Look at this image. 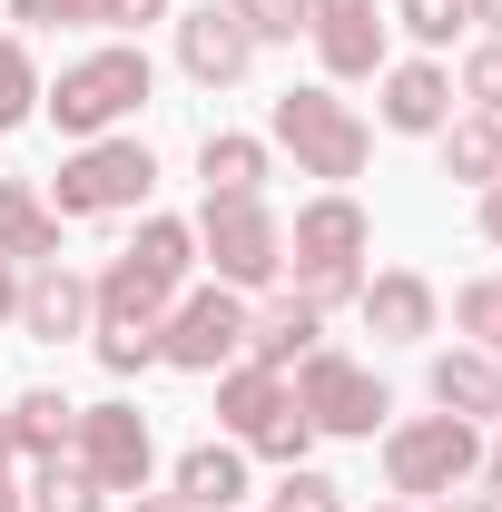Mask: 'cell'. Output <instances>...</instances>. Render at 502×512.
Masks as SVG:
<instances>
[{
	"label": "cell",
	"mask_w": 502,
	"mask_h": 512,
	"mask_svg": "<svg viewBox=\"0 0 502 512\" xmlns=\"http://www.w3.org/2000/svg\"><path fill=\"white\" fill-rule=\"evenodd\" d=\"M138 99H148V60H138V50H99V60H79V69L60 79V89H50V119L89 138V128L128 119Z\"/></svg>",
	"instance_id": "cell-1"
},
{
	"label": "cell",
	"mask_w": 502,
	"mask_h": 512,
	"mask_svg": "<svg viewBox=\"0 0 502 512\" xmlns=\"http://www.w3.org/2000/svg\"><path fill=\"white\" fill-rule=\"evenodd\" d=\"M276 138L306 158L315 178H355V168H365V128L345 119L325 89H286V99H276Z\"/></svg>",
	"instance_id": "cell-2"
},
{
	"label": "cell",
	"mask_w": 502,
	"mask_h": 512,
	"mask_svg": "<svg viewBox=\"0 0 502 512\" xmlns=\"http://www.w3.org/2000/svg\"><path fill=\"white\" fill-rule=\"evenodd\" d=\"M296 414H306V424H325V434H375L384 384L365 375V365H345V355H315V365H306V394H296Z\"/></svg>",
	"instance_id": "cell-3"
},
{
	"label": "cell",
	"mask_w": 502,
	"mask_h": 512,
	"mask_svg": "<svg viewBox=\"0 0 502 512\" xmlns=\"http://www.w3.org/2000/svg\"><path fill=\"white\" fill-rule=\"evenodd\" d=\"M384 463H394L404 493H453V483L473 473V434H463V414H434V424H404Z\"/></svg>",
	"instance_id": "cell-4"
},
{
	"label": "cell",
	"mask_w": 502,
	"mask_h": 512,
	"mask_svg": "<svg viewBox=\"0 0 502 512\" xmlns=\"http://www.w3.org/2000/svg\"><path fill=\"white\" fill-rule=\"evenodd\" d=\"M207 256H217V276L266 286V276H276V227H266V207H256V197H207Z\"/></svg>",
	"instance_id": "cell-5"
},
{
	"label": "cell",
	"mask_w": 502,
	"mask_h": 512,
	"mask_svg": "<svg viewBox=\"0 0 502 512\" xmlns=\"http://www.w3.org/2000/svg\"><path fill=\"white\" fill-rule=\"evenodd\" d=\"M148 148H89V158H69L60 168V207L69 217H99V207H138L148 197Z\"/></svg>",
	"instance_id": "cell-6"
},
{
	"label": "cell",
	"mask_w": 502,
	"mask_h": 512,
	"mask_svg": "<svg viewBox=\"0 0 502 512\" xmlns=\"http://www.w3.org/2000/svg\"><path fill=\"white\" fill-rule=\"evenodd\" d=\"M79 444H89V483H99V493H128V483L148 473V424H138L128 404L79 414Z\"/></svg>",
	"instance_id": "cell-7"
},
{
	"label": "cell",
	"mask_w": 502,
	"mask_h": 512,
	"mask_svg": "<svg viewBox=\"0 0 502 512\" xmlns=\"http://www.w3.org/2000/svg\"><path fill=\"white\" fill-rule=\"evenodd\" d=\"M306 10H315V40H325V69H335V79H365V69L384 60L375 0H306Z\"/></svg>",
	"instance_id": "cell-8"
},
{
	"label": "cell",
	"mask_w": 502,
	"mask_h": 512,
	"mask_svg": "<svg viewBox=\"0 0 502 512\" xmlns=\"http://www.w3.org/2000/svg\"><path fill=\"white\" fill-rule=\"evenodd\" d=\"M247 345V316H237V296H188V316L158 335V355H178V365H227Z\"/></svg>",
	"instance_id": "cell-9"
},
{
	"label": "cell",
	"mask_w": 502,
	"mask_h": 512,
	"mask_svg": "<svg viewBox=\"0 0 502 512\" xmlns=\"http://www.w3.org/2000/svg\"><path fill=\"white\" fill-rule=\"evenodd\" d=\"M178 50H188L197 79H237V69H247V30H237V10H188Z\"/></svg>",
	"instance_id": "cell-10"
},
{
	"label": "cell",
	"mask_w": 502,
	"mask_h": 512,
	"mask_svg": "<svg viewBox=\"0 0 502 512\" xmlns=\"http://www.w3.org/2000/svg\"><path fill=\"white\" fill-rule=\"evenodd\" d=\"M355 247H365V217H355L345 197H325V207L296 217V256H306V266H355Z\"/></svg>",
	"instance_id": "cell-11"
},
{
	"label": "cell",
	"mask_w": 502,
	"mask_h": 512,
	"mask_svg": "<svg viewBox=\"0 0 502 512\" xmlns=\"http://www.w3.org/2000/svg\"><path fill=\"white\" fill-rule=\"evenodd\" d=\"M237 483H247V463H237L227 444H197L188 463H178V503H188V512H227Z\"/></svg>",
	"instance_id": "cell-12"
},
{
	"label": "cell",
	"mask_w": 502,
	"mask_h": 512,
	"mask_svg": "<svg viewBox=\"0 0 502 512\" xmlns=\"http://www.w3.org/2000/svg\"><path fill=\"white\" fill-rule=\"evenodd\" d=\"M0 256H60V217L10 178H0Z\"/></svg>",
	"instance_id": "cell-13"
},
{
	"label": "cell",
	"mask_w": 502,
	"mask_h": 512,
	"mask_svg": "<svg viewBox=\"0 0 502 512\" xmlns=\"http://www.w3.org/2000/svg\"><path fill=\"white\" fill-rule=\"evenodd\" d=\"M20 316H30L40 345H60V335H79V316H89V286H79V276H40V286L20 296Z\"/></svg>",
	"instance_id": "cell-14"
},
{
	"label": "cell",
	"mask_w": 502,
	"mask_h": 512,
	"mask_svg": "<svg viewBox=\"0 0 502 512\" xmlns=\"http://www.w3.org/2000/svg\"><path fill=\"white\" fill-rule=\"evenodd\" d=\"M443 99H453L443 69H394V79H384V119L394 128H443Z\"/></svg>",
	"instance_id": "cell-15"
},
{
	"label": "cell",
	"mask_w": 502,
	"mask_h": 512,
	"mask_svg": "<svg viewBox=\"0 0 502 512\" xmlns=\"http://www.w3.org/2000/svg\"><path fill=\"white\" fill-rule=\"evenodd\" d=\"M434 394L453 404V414H502V375L483 365V355H443V365H434Z\"/></svg>",
	"instance_id": "cell-16"
},
{
	"label": "cell",
	"mask_w": 502,
	"mask_h": 512,
	"mask_svg": "<svg viewBox=\"0 0 502 512\" xmlns=\"http://www.w3.org/2000/svg\"><path fill=\"white\" fill-rule=\"evenodd\" d=\"M365 316H375L384 335H424V325H434V296H424V276H375Z\"/></svg>",
	"instance_id": "cell-17"
},
{
	"label": "cell",
	"mask_w": 502,
	"mask_h": 512,
	"mask_svg": "<svg viewBox=\"0 0 502 512\" xmlns=\"http://www.w3.org/2000/svg\"><path fill=\"white\" fill-rule=\"evenodd\" d=\"M69 434H79V404H60V394H20V414H10V444L60 453Z\"/></svg>",
	"instance_id": "cell-18"
},
{
	"label": "cell",
	"mask_w": 502,
	"mask_h": 512,
	"mask_svg": "<svg viewBox=\"0 0 502 512\" xmlns=\"http://www.w3.org/2000/svg\"><path fill=\"white\" fill-rule=\"evenodd\" d=\"M128 266H138V276H158V286H178V276H188V227H178V217H148V227H138V247H128Z\"/></svg>",
	"instance_id": "cell-19"
},
{
	"label": "cell",
	"mask_w": 502,
	"mask_h": 512,
	"mask_svg": "<svg viewBox=\"0 0 502 512\" xmlns=\"http://www.w3.org/2000/svg\"><path fill=\"white\" fill-rule=\"evenodd\" d=\"M158 296H168V286H158V276H138V266H109V286H99V306H109V325H158Z\"/></svg>",
	"instance_id": "cell-20"
},
{
	"label": "cell",
	"mask_w": 502,
	"mask_h": 512,
	"mask_svg": "<svg viewBox=\"0 0 502 512\" xmlns=\"http://www.w3.org/2000/svg\"><path fill=\"white\" fill-rule=\"evenodd\" d=\"M276 414H286V384L276 375H237L227 384V424H237V434H266Z\"/></svg>",
	"instance_id": "cell-21"
},
{
	"label": "cell",
	"mask_w": 502,
	"mask_h": 512,
	"mask_svg": "<svg viewBox=\"0 0 502 512\" xmlns=\"http://www.w3.org/2000/svg\"><path fill=\"white\" fill-rule=\"evenodd\" d=\"M207 197H256V138H207Z\"/></svg>",
	"instance_id": "cell-22"
},
{
	"label": "cell",
	"mask_w": 502,
	"mask_h": 512,
	"mask_svg": "<svg viewBox=\"0 0 502 512\" xmlns=\"http://www.w3.org/2000/svg\"><path fill=\"white\" fill-rule=\"evenodd\" d=\"M247 335H256V355H266V365H286V355H306L315 306H276V316H266V325H247Z\"/></svg>",
	"instance_id": "cell-23"
},
{
	"label": "cell",
	"mask_w": 502,
	"mask_h": 512,
	"mask_svg": "<svg viewBox=\"0 0 502 512\" xmlns=\"http://www.w3.org/2000/svg\"><path fill=\"white\" fill-rule=\"evenodd\" d=\"M227 10L247 40H296V20H306V0H227Z\"/></svg>",
	"instance_id": "cell-24"
},
{
	"label": "cell",
	"mask_w": 502,
	"mask_h": 512,
	"mask_svg": "<svg viewBox=\"0 0 502 512\" xmlns=\"http://www.w3.org/2000/svg\"><path fill=\"white\" fill-rule=\"evenodd\" d=\"M443 158H453V178H493V158H502V138L483 119L473 128H453V148H443Z\"/></svg>",
	"instance_id": "cell-25"
},
{
	"label": "cell",
	"mask_w": 502,
	"mask_h": 512,
	"mask_svg": "<svg viewBox=\"0 0 502 512\" xmlns=\"http://www.w3.org/2000/svg\"><path fill=\"white\" fill-rule=\"evenodd\" d=\"M20 119H30V60L0 40V128H20Z\"/></svg>",
	"instance_id": "cell-26"
},
{
	"label": "cell",
	"mask_w": 502,
	"mask_h": 512,
	"mask_svg": "<svg viewBox=\"0 0 502 512\" xmlns=\"http://www.w3.org/2000/svg\"><path fill=\"white\" fill-rule=\"evenodd\" d=\"M40 512H99V483H79V473H40Z\"/></svg>",
	"instance_id": "cell-27"
},
{
	"label": "cell",
	"mask_w": 502,
	"mask_h": 512,
	"mask_svg": "<svg viewBox=\"0 0 502 512\" xmlns=\"http://www.w3.org/2000/svg\"><path fill=\"white\" fill-rule=\"evenodd\" d=\"M99 355H109V365H148V355H158V325H109V335H99Z\"/></svg>",
	"instance_id": "cell-28"
},
{
	"label": "cell",
	"mask_w": 502,
	"mask_h": 512,
	"mask_svg": "<svg viewBox=\"0 0 502 512\" xmlns=\"http://www.w3.org/2000/svg\"><path fill=\"white\" fill-rule=\"evenodd\" d=\"M276 512H335V483L325 473H286L276 483Z\"/></svg>",
	"instance_id": "cell-29"
},
{
	"label": "cell",
	"mask_w": 502,
	"mask_h": 512,
	"mask_svg": "<svg viewBox=\"0 0 502 512\" xmlns=\"http://www.w3.org/2000/svg\"><path fill=\"white\" fill-rule=\"evenodd\" d=\"M453 20H463V0H404V30L414 40H453Z\"/></svg>",
	"instance_id": "cell-30"
},
{
	"label": "cell",
	"mask_w": 502,
	"mask_h": 512,
	"mask_svg": "<svg viewBox=\"0 0 502 512\" xmlns=\"http://www.w3.org/2000/svg\"><path fill=\"white\" fill-rule=\"evenodd\" d=\"M463 325H473V335L502 355V286H473V296H463Z\"/></svg>",
	"instance_id": "cell-31"
},
{
	"label": "cell",
	"mask_w": 502,
	"mask_h": 512,
	"mask_svg": "<svg viewBox=\"0 0 502 512\" xmlns=\"http://www.w3.org/2000/svg\"><path fill=\"white\" fill-rule=\"evenodd\" d=\"M463 89H473L483 109H502V50H473V60H463Z\"/></svg>",
	"instance_id": "cell-32"
},
{
	"label": "cell",
	"mask_w": 502,
	"mask_h": 512,
	"mask_svg": "<svg viewBox=\"0 0 502 512\" xmlns=\"http://www.w3.org/2000/svg\"><path fill=\"white\" fill-rule=\"evenodd\" d=\"M20 20H109V0H10Z\"/></svg>",
	"instance_id": "cell-33"
},
{
	"label": "cell",
	"mask_w": 502,
	"mask_h": 512,
	"mask_svg": "<svg viewBox=\"0 0 502 512\" xmlns=\"http://www.w3.org/2000/svg\"><path fill=\"white\" fill-rule=\"evenodd\" d=\"M306 434H315V424H306V414H296V404H286V414H276V424H266L256 444H266V453H286V463H296V453H306Z\"/></svg>",
	"instance_id": "cell-34"
},
{
	"label": "cell",
	"mask_w": 502,
	"mask_h": 512,
	"mask_svg": "<svg viewBox=\"0 0 502 512\" xmlns=\"http://www.w3.org/2000/svg\"><path fill=\"white\" fill-rule=\"evenodd\" d=\"M355 286V266H306V306H325V296H345Z\"/></svg>",
	"instance_id": "cell-35"
},
{
	"label": "cell",
	"mask_w": 502,
	"mask_h": 512,
	"mask_svg": "<svg viewBox=\"0 0 502 512\" xmlns=\"http://www.w3.org/2000/svg\"><path fill=\"white\" fill-rule=\"evenodd\" d=\"M168 0H109V20H158Z\"/></svg>",
	"instance_id": "cell-36"
},
{
	"label": "cell",
	"mask_w": 502,
	"mask_h": 512,
	"mask_svg": "<svg viewBox=\"0 0 502 512\" xmlns=\"http://www.w3.org/2000/svg\"><path fill=\"white\" fill-rule=\"evenodd\" d=\"M463 20H493V30H502V0H463Z\"/></svg>",
	"instance_id": "cell-37"
},
{
	"label": "cell",
	"mask_w": 502,
	"mask_h": 512,
	"mask_svg": "<svg viewBox=\"0 0 502 512\" xmlns=\"http://www.w3.org/2000/svg\"><path fill=\"white\" fill-rule=\"evenodd\" d=\"M483 227H493V237H502V188H493V197H483Z\"/></svg>",
	"instance_id": "cell-38"
},
{
	"label": "cell",
	"mask_w": 502,
	"mask_h": 512,
	"mask_svg": "<svg viewBox=\"0 0 502 512\" xmlns=\"http://www.w3.org/2000/svg\"><path fill=\"white\" fill-rule=\"evenodd\" d=\"M10 306H20V286H10V266H0V316H10Z\"/></svg>",
	"instance_id": "cell-39"
},
{
	"label": "cell",
	"mask_w": 502,
	"mask_h": 512,
	"mask_svg": "<svg viewBox=\"0 0 502 512\" xmlns=\"http://www.w3.org/2000/svg\"><path fill=\"white\" fill-rule=\"evenodd\" d=\"M138 512H188V503H138Z\"/></svg>",
	"instance_id": "cell-40"
},
{
	"label": "cell",
	"mask_w": 502,
	"mask_h": 512,
	"mask_svg": "<svg viewBox=\"0 0 502 512\" xmlns=\"http://www.w3.org/2000/svg\"><path fill=\"white\" fill-rule=\"evenodd\" d=\"M443 512H483V503H443Z\"/></svg>",
	"instance_id": "cell-41"
},
{
	"label": "cell",
	"mask_w": 502,
	"mask_h": 512,
	"mask_svg": "<svg viewBox=\"0 0 502 512\" xmlns=\"http://www.w3.org/2000/svg\"><path fill=\"white\" fill-rule=\"evenodd\" d=\"M0 453H10V424H0Z\"/></svg>",
	"instance_id": "cell-42"
},
{
	"label": "cell",
	"mask_w": 502,
	"mask_h": 512,
	"mask_svg": "<svg viewBox=\"0 0 502 512\" xmlns=\"http://www.w3.org/2000/svg\"><path fill=\"white\" fill-rule=\"evenodd\" d=\"M0 512H20V503H10V493H0Z\"/></svg>",
	"instance_id": "cell-43"
},
{
	"label": "cell",
	"mask_w": 502,
	"mask_h": 512,
	"mask_svg": "<svg viewBox=\"0 0 502 512\" xmlns=\"http://www.w3.org/2000/svg\"><path fill=\"white\" fill-rule=\"evenodd\" d=\"M493 483H502V453H493Z\"/></svg>",
	"instance_id": "cell-44"
}]
</instances>
